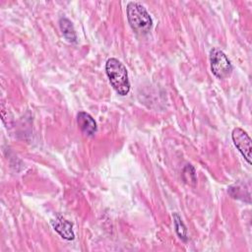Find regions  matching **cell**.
Returning a JSON list of instances; mask_svg holds the SVG:
<instances>
[{"label": "cell", "mask_w": 252, "mask_h": 252, "mask_svg": "<svg viewBox=\"0 0 252 252\" xmlns=\"http://www.w3.org/2000/svg\"><path fill=\"white\" fill-rule=\"evenodd\" d=\"M231 138L234 146L237 148L239 153L243 156L246 161L251 164V138L241 128L236 127L231 132Z\"/></svg>", "instance_id": "4"}, {"label": "cell", "mask_w": 252, "mask_h": 252, "mask_svg": "<svg viewBox=\"0 0 252 252\" xmlns=\"http://www.w3.org/2000/svg\"><path fill=\"white\" fill-rule=\"evenodd\" d=\"M52 226L54 229L63 237L64 239L67 240H73L75 238V234L73 231V225L70 221L62 218L61 216H57L55 220H51Z\"/></svg>", "instance_id": "6"}, {"label": "cell", "mask_w": 252, "mask_h": 252, "mask_svg": "<svg viewBox=\"0 0 252 252\" xmlns=\"http://www.w3.org/2000/svg\"><path fill=\"white\" fill-rule=\"evenodd\" d=\"M59 27L61 30V32L63 34V36L70 42H76L77 40V35H76V32L74 29V26L72 24V22L65 18L62 17L59 20Z\"/></svg>", "instance_id": "7"}, {"label": "cell", "mask_w": 252, "mask_h": 252, "mask_svg": "<svg viewBox=\"0 0 252 252\" xmlns=\"http://www.w3.org/2000/svg\"><path fill=\"white\" fill-rule=\"evenodd\" d=\"M210 62L212 73L219 79H225L232 72V65L229 59L219 48H213L210 51Z\"/></svg>", "instance_id": "3"}, {"label": "cell", "mask_w": 252, "mask_h": 252, "mask_svg": "<svg viewBox=\"0 0 252 252\" xmlns=\"http://www.w3.org/2000/svg\"><path fill=\"white\" fill-rule=\"evenodd\" d=\"M126 13L129 25L136 33L146 34L150 32L153 20L143 5L138 2H129Z\"/></svg>", "instance_id": "2"}, {"label": "cell", "mask_w": 252, "mask_h": 252, "mask_svg": "<svg viewBox=\"0 0 252 252\" xmlns=\"http://www.w3.org/2000/svg\"><path fill=\"white\" fill-rule=\"evenodd\" d=\"M77 124L80 128V130L86 135L93 137L97 131L96 122L94 119L87 112L80 111L77 114Z\"/></svg>", "instance_id": "5"}, {"label": "cell", "mask_w": 252, "mask_h": 252, "mask_svg": "<svg viewBox=\"0 0 252 252\" xmlns=\"http://www.w3.org/2000/svg\"><path fill=\"white\" fill-rule=\"evenodd\" d=\"M173 221H174V226H175V231L177 235L183 240L187 241V228L182 221L180 216L177 213L173 214Z\"/></svg>", "instance_id": "8"}, {"label": "cell", "mask_w": 252, "mask_h": 252, "mask_svg": "<svg viewBox=\"0 0 252 252\" xmlns=\"http://www.w3.org/2000/svg\"><path fill=\"white\" fill-rule=\"evenodd\" d=\"M105 72L115 92L126 95L130 92V82L126 67L116 58H109L105 63Z\"/></svg>", "instance_id": "1"}]
</instances>
